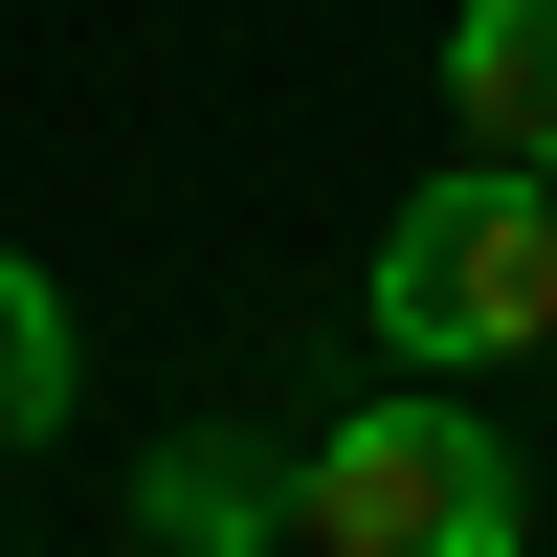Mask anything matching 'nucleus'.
Wrapping results in <instances>:
<instances>
[{"instance_id": "obj_3", "label": "nucleus", "mask_w": 557, "mask_h": 557, "mask_svg": "<svg viewBox=\"0 0 557 557\" xmlns=\"http://www.w3.org/2000/svg\"><path fill=\"white\" fill-rule=\"evenodd\" d=\"M446 134L557 178V0H469V23H446Z\"/></svg>"}, {"instance_id": "obj_2", "label": "nucleus", "mask_w": 557, "mask_h": 557, "mask_svg": "<svg viewBox=\"0 0 557 557\" xmlns=\"http://www.w3.org/2000/svg\"><path fill=\"white\" fill-rule=\"evenodd\" d=\"M557 335V178L535 157H446L424 201L380 223V357L424 380H491V357Z\"/></svg>"}, {"instance_id": "obj_4", "label": "nucleus", "mask_w": 557, "mask_h": 557, "mask_svg": "<svg viewBox=\"0 0 557 557\" xmlns=\"http://www.w3.org/2000/svg\"><path fill=\"white\" fill-rule=\"evenodd\" d=\"M134 535H178V557H268V535H290V469H268V446H157V469H134Z\"/></svg>"}, {"instance_id": "obj_5", "label": "nucleus", "mask_w": 557, "mask_h": 557, "mask_svg": "<svg viewBox=\"0 0 557 557\" xmlns=\"http://www.w3.org/2000/svg\"><path fill=\"white\" fill-rule=\"evenodd\" d=\"M45 424H67V290L0 246V446H45Z\"/></svg>"}, {"instance_id": "obj_1", "label": "nucleus", "mask_w": 557, "mask_h": 557, "mask_svg": "<svg viewBox=\"0 0 557 557\" xmlns=\"http://www.w3.org/2000/svg\"><path fill=\"white\" fill-rule=\"evenodd\" d=\"M290 535L312 557H513L535 491L491 446V401H424V357H401V401H335L290 446Z\"/></svg>"}]
</instances>
